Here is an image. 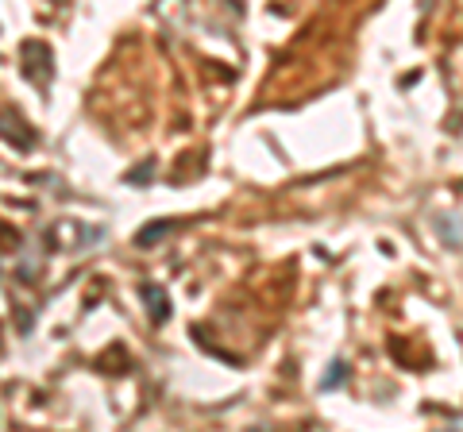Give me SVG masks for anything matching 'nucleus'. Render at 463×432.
Returning <instances> with one entry per match:
<instances>
[{"label": "nucleus", "mask_w": 463, "mask_h": 432, "mask_svg": "<svg viewBox=\"0 0 463 432\" xmlns=\"http://www.w3.org/2000/svg\"><path fill=\"white\" fill-rule=\"evenodd\" d=\"M20 74L35 89L47 93V85L54 81V54H50L47 43H39V39H23L20 43Z\"/></svg>", "instance_id": "obj_1"}, {"label": "nucleus", "mask_w": 463, "mask_h": 432, "mask_svg": "<svg viewBox=\"0 0 463 432\" xmlns=\"http://www.w3.org/2000/svg\"><path fill=\"white\" fill-rule=\"evenodd\" d=\"M97 239H105V228H89L81 220H58V224L43 232V244L69 251V247H97Z\"/></svg>", "instance_id": "obj_2"}, {"label": "nucleus", "mask_w": 463, "mask_h": 432, "mask_svg": "<svg viewBox=\"0 0 463 432\" xmlns=\"http://www.w3.org/2000/svg\"><path fill=\"white\" fill-rule=\"evenodd\" d=\"M4 143L16 151H31L35 147V131L23 124L20 112H12V108H4Z\"/></svg>", "instance_id": "obj_3"}, {"label": "nucleus", "mask_w": 463, "mask_h": 432, "mask_svg": "<svg viewBox=\"0 0 463 432\" xmlns=\"http://www.w3.org/2000/svg\"><path fill=\"white\" fill-rule=\"evenodd\" d=\"M139 297L147 301V313H151V321H155V324L170 321V294L158 282H139Z\"/></svg>", "instance_id": "obj_4"}, {"label": "nucleus", "mask_w": 463, "mask_h": 432, "mask_svg": "<svg viewBox=\"0 0 463 432\" xmlns=\"http://www.w3.org/2000/svg\"><path fill=\"white\" fill-rule=\"evenodd\" d=\"M170 232H174V224H170V220H151V224H143L136 232V247H143V251H147V247H155L158 239L170 236Z\"/></svg>", "instance_id": "obj_5"}, {"label": "nucleus", "mask_w": 463, "mask_h": 432, "mask_svg": "<svg viewBox=\"0 0 463 432\" xmlns=\"http://www.w3.org/2000/svg\"><path fill=\"white\" fill-rule=\"evenodd\" d=\"M344 378H347V363H344V359H336V363L328 367V374L321 378V393H325V390H336V386L344 382Z\"/></svg>", "instance_id": "obj_6"}, {"label": "nucleus", "mask_w": 463, "mask_h": 432, "mask_svg": "<svg viewBox=\"0 0 463 432\" xmlns=\"http://www.w3.org/2000/svg\"><path fill=\"white\" fill-rule=\"evenodd\" d=\"M151 170H155V158H147L143 166H136V170H131V174H128V186H147Z\"/></svg>", "instance_id": "obj_7"}]
</instances>
